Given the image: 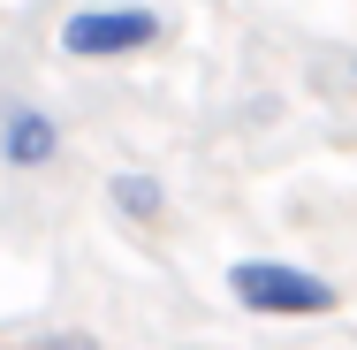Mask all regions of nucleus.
Here are the masks:
<instances>
[{"mask_svg": "<svg viewBox=\"0 0 357 350\" xmlns=\"http://www.w3.org/2000/svg\"><path fill=\"white\" fill-rule=\"evenodd\" d=\"M228 297L243 312H266V320H319V312H335V282L312 275V267H289V259H236L228 267Z\"/></svg>", "mask_w": 357, "mask_h": 350, "instance_id": "f257e3e1", "label": "nucleus"}, {"mask_svg": "<svg viewBox=\"0 0 357 350\" xmlns=\"http://www.w3.org/2000/svg\"><path fill=\"white\" fill-rule=\"evenodd\" d=\"M160 38L152 8H76L61 23V54L69 61H114V54H144Z\"/></svg>", "mask_w": 357, "mask_h": 350, "instance_id": "f03ea898", "label": "nucleus"}, {"mask_svg": "<svg viewBox=\"0 0 357 350\" xmlns=\"http://www.w3.org/2000/svg\"><path fill=\"white\" fill-rule=\"evenodd\" d=\"M0 160H8L15 175L54 168V160H61V122H54L46 107H8V122H0Z\"/></svg>", "mask_w": 357, "mask_h": 350, "instance_id": "7ed1b4c3", "label": "nucleus"}, {"mask_svg": "<svg viewBox=\"0 0 357 350\" xmlns=\"http://www.w3.org/2000/svg\"><path fill=\"white\" fill-rule=\"evenodd\" d=\"M107 198H114L122 221H137V228H152V221L167 213V191H160L152 175H114V183H107Z\"/></svg>", "mask_w": 357, "mask_h": 350, "instance_id": "20e7f679", "label": "nucleus"}, {"mask_svg": "<svg viewBox=\"0 0 357 350\" xmlns=\"http://www.w3.org/2000/svg\"><path fill=\"white\" fill-rule=\"evenodd\" d=\"M31 350H99V343H91V335H76V328H61V335H38Z\"/></svg>", "mask_w": 357, "mask_h": 350, "instance_id": "39448f33", "label": "nucleus"}]
</instances>
